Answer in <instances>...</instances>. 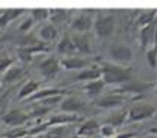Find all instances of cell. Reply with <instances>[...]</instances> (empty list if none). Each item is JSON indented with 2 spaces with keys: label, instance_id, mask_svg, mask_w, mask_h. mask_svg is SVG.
Wrapping results in <instances>:
<instances>
[{
  "label": "cell",
  "instance_id": "cell-1",
  "mask_svg": "<svg viewBox=\"0 0 157 138\" xmlns=\"http://www.w3.org/2000/svg\"><path fill=\"white\" fill-rule=\"evenodd\" d=\"M99 70L102 74V80L106 86H122L132 80L134 71L128 66H118L109 61H101Z\"/></svg>",
  "mask_w": 157,
  "mask_h": 138
},
{
  "label": "cell",
  "instance_id": "cell-2",
  "mask_svg": "<svg viewBox=\"0 0 157 138\" xmlns=\"http://www.w3.org/2000/svg\"><path fill=\"white\" fill-rule=\"evenodd\" d=\"M117 28L115 17L109 13H98L93 19V32L98 38L106 39L112 36Z\"/></svg>",
  "mask_w": 157,
  "mask_h": 138
},
{
  "label": "cell",
  "instance_id": "cell-3",
  "mask_svg": "<svg viewBox=\"0 0 157 138\" xmlns=\"http://www.w3.org/2000/svg\"><path fill=\"white\" fill-rule=\"evenodd\" d=\"M128 112V119L127 122H140L150 119L157 113V108L151 103H134L129 109H127Z\"/></svg>",
  "mask_w": 157,
  "mask_h": 138
},
{
  "label": "cell",
  "instance_id": "cell-4",
  "mask_svg": "<svg viewBox=\"0 0 157 138\" xmlns=\"http://www.w3.org/2000/svg\"><path fill=\"white\" fill-rule=\"evenodd\" d=\"M108 55L112 60L111 63L118 64V66H128L129 63L134 60L132 50L129 48L128 45H124V44H115L112 47H109Z\"/></svg>",
  "mask_w": 157,
  "mask_h": 138
},
{
  "label": "cell",
  "instance_id": "cell-5",
  "mask_svg": "<svg viewBox=\"0 0 157 138\" xmlns=\"http://www.w3.org/2000/svg\"><path fill=\"white\" fill-rule=\"evenodd\" d=\"M156 83L153 82H140V80H131V82L125 83L122 86H118L113 93H118V94H122V96H132V98H137L138 94H141L143 92H146L148 89L154 87Z\"/></svg>",
  "mask_w": 157,
  "mask_h": 138
},
{
  "label": "cell",
  "instance_id": "cell-6",
  "mask_svg": "<svg viewBox=\"0 0 157 138\" xmlns=\"http://www.w3.org/2000/svg\"><path fill=\"white\" fill-rule=\"evenodd\" d=\"M38 71L45 80H54L61 71L60 60L54 55H48L38 63Z\"/></svg>",
  "mask_w": 157,
  "mask_h": 138
},
{
  "label": "cell",
  "instance_id": "cell-7",
  "mask_svg": "<svg viewBox=\"0 0 157 138\" xmlns=\"http://www.w3.org/2000/svg\"><path fill=\"white\" fill-rule=\"evenodd\" d=\"M93 19L95 16L89 12H78L70 19V28L74 33H86L93 31Z\"/></svg>",
  "mask_w": 157,
  "mask_h": 138
},
{
  "label": "cell",
  "instance_id": "cell-8",
  "mask_svg": "<svg viewBox=\"0 0 157 138\" xmlns=\"http://www.w3.org/2000/svg\"><path fill=\"white\" fill-rule=\"evenodd\" d=\"M60 64H61V68L67 70V71H71V70H86L89 67L93 66L92 60L86 58V57H80V55H71V57H63L60 60Z\"/></svg>",
  "mask_w": 157,
  "mask_h": 138
},
{
  "label": "cell",
  "instance_id": "cell-9",
  "mask_svg": "<svg viewBox=\"0 0 157 138\" xmlns=\"http://www.w3.org/2000/svg\"><path fill=\"white\" fill-rule=\"evenodd\" d=\"M60 108L64 113H70V115H76V113H80V112H84L87 105L86 102L82 100L77 96H64L60 103Z\"/></svg>",
  "mask_w": 157,
  "mask_h": 138
},
{
  "label": "cell",
  "instance_id": "cell-10",
  "mask_svg": "<svg viewBox=\"0 0 157 138\" xmlns=\"http://www.w3.org/2000/svg\"><path fill=\"white\" fill-rule=\"evenodd\" d=\"M125 100H127V96H122V94H118L112 92L109 94H102L99 98H96L95 106L101 108V109H115V108H119Z\"/></svg>",
  "mask_w": 157,
  "mask_h": 138
},
{
  "label": "cell",
  "instance_id": "cell-11",
  "mask_svg": "<svg viewBox=\"0 0 157 138\" xmlns=\"http://www.w3.org/2000/svg\"><path fill=\"white\" fill-rule=\"evenodd\" d=\"M28 121H29V115L19 109L9 110V112H7L6 115H3V118H2V122L6 124L7 127H12V128L23 127Z\"/></svg>",
  "mask_w": 157,
  "mask_h": 138
},
{
  "label": "cell",
  "instance_id": "cell-12",
  "mask_svg": "<svg viewBox=\"0 0 157 138\" xmlns=\"http://www.w3.org/2000/svg\"><path fill=\"white\" fill-rule=\"evenodd\" d=\"M140 44L143 50L156 47V21L147 26L140 28Z\"/></svg>",
  "mask_w": 157,
  "mask_h": 138
},
{
  "label": "cell",
  "instance_id": "cell-13",
  "mask_svg": "<svg viewBox=\"0 0 157 138\" xmlns=\"http://www.w3.org/2000/svg\"><path fill=\"white\" fill-rule=\"evenodd\" d=\"M35 35L42 44H50L58 38V28L54 26L51 22H45L42 25H39Z\"/></svg>",
  "mask_w": 157,
  "mask_h": 138
},
{
  "label": "cell",
  "instance_id": "cell-14",
  "mask_svg": "<svg viewBox=\"0 0 157 138\" xmlns=\"http://www.w3.org/2000/svg\"><path fill=\"white\" fill-rule=\"evenodd\" d=\"M71 41L74 44L76 52L84 55L92 54V45H90V41L86 33H73L71 35Z\"/></svg>",
  "mask_w": 157,
  "mask_h": 138
},
{
  "label": "cell",
  "instance_id": "cell-15",
  "mask_svg": "<svg viewBox=\"0 0 157 138\" xmlns=\"http://www.w3.org/2000/svg\"><path fill=\"white\" fill-rule=\"evenodd\" d=\"M67 93L66 89H58V87H44V89H39L36 93H34L28 100L31 102H41V100H45L48 98H52V96H64Z\"/></svg>",
  "mask_w": 157,
  "mask_h": 138
},
{
  "label": "cell",
  "instance_id": "cell-16",
  "mask_svg": "<svg viewBox=\"0 0 157 138\" xmlns=\"http://www.w3.org/2000/svg\"><path fill=\"white\" fill-rule=\"evenodd\" d=\"M101 124L96 119H87L84 121L77 129V137L78 138H90L93 137L96 132H99Z\"/></svg>",
  "mask_w": 157,
  "mask_h": 138
},
{
  "label": "cell",
  "instance_id": "cell-17",
  "mask_svg": "<svg viewBox=\"0 0 157 138\" xmlns=\"http://www.w3.org/2000/svg\"><path fill=\"white\" fill-rule=\"evenodd\" d=\"M56 50L58 54L64 55V57H71V55L76 54V48H74V44L71 41V36L70 35H63L57 42Z\"/></svg>",
  "mask_w": 157,
  "mask_h": 138
},
{
  "label": "cell",
  "instance_id": "cell-18",
  "mask_svg": "<svg viewBox=\"0 0 157 138\" xmlns=\"http://www.w3.org/2000/svg\"><path fill=\"white\" fill-rule=\"evenodd\" d=\"M23 74H25L23 67L17 66V64H13L5 74L2 76V80H0V82L3 83V84H12V83H16L17 80H21V79L23 77Z\"/></svg>",
  "mask_w": 157,
  "mask_h": 138
},
{
  "label": "cell",
  "instance_id": "cell-19",
  "mask_svg": "<svg viewBox=\"0 0 157 138\" xmlns=\"http://www.w3.org/2000/svg\"><path fill=\"white\" fill-rule=\"evenodd\" d=\"M98 79H102V74H101V70L98 66H92L86 70H82L78 71V74L74 77V82H83V83H87V82H93V80H98Z\"/></svg>",
  "mask_w": 157,
  "mask_h": 138
},
{
  "label": "cell",
  "instance_id": "cell-20",
  "mask_svg": "<svg viewBox=\"0 0 157 138\" xmlns=\"http://www.w3.org/2000/svg\"><path fill=\"white\" fill-rule=\"evenodd\" d=\"M106 87V84L103 83L102 79H98V80H93V82H87L84 83L83 86V90L86 92V94L89 96V98H99L103 92V89Z\"/></svg>",
  "mask_w": 157,
  "mask_h": 138
},
{
  "label": "cell",
  "instance_id": "cell-21",
  "mask_svg": "<svg viewBox=\"0 0 157 138\" xmlns=\"http://www.w3.org/2000/svg\"><path fill=\"white\" fill-rule=\"evenodd\" d=\"M25 10L23 9H9V10L0 12V29H5L9 23L16 21L19 16H22Z\"/></svg>",
  "mask_w": 157,
  "mask_h": 138
},
{
  "label": "cell",
  "instance_id": "cell-22",
  "mask_svg": "<svg viewBox=\"0 0 157 138\" xmlns=\"http://www.w3.org/2000/svg\"><path fill=\"white\" fill-rule=\"evenodd\" d=\"M82 119L77 115H70V113H57L51 118L48 122H45L48 127L51 125H68V124H73V122H78Z\"/></svg>",
  "mask_w": 157,
  "mask_h": 138
},
{
  "label": "cell",
  "instance_id": "cell-23",
  "mask_svg": "<svg viewBox=\"0 0 157 138\" xmlns=\"http://www.w3.org/2000/svg\"><path fill=\"white\" fill-rule=\"evenodd\" d=\"M39 89H41V83L39 82H36V80H28L22 87L19 89L17 98H19V99H26L28 100L32 94L38 92Z\"/></svg>",
  "mask_w": 157,
  "mask_h": 138
},
{
  "label": "cell",
  "instance_id": "cell-24",
  "mask_svg": "<svg viewBox=\"0 0 157 138\" xmlns=\"http://www.w3.org/2000/svg\"><path fill=\"white\" fill-rule=\"evenodd\" d=\"M127 119H128V112L124 109V110H118V112L111 113V115L106 118V122H105V124H108V125H112L113 128H117V127L124 125V124L127 122Z\"/></svg>",
  "mask_w": 157,
  "mask_h": 138
},
{
  "label": "cell",
  "instance_id": "cell-25",
  "mask_svg": "<svg viewBox=\"0 0 157 138\" xmlns=\"http://www.w3.org/2000/svg\"><path fill=\"white\" fill-rule=\"evenodd\" d=\"M68 21V13L63 9H52L50 10V21L54 26H60V25H64V23Z\"/></svg>",
  "mask_w": 157,
  "mask_h": 138
},
{
  "label": "cell",
  "instance_id": "cell-26",
  "mask_svg": "<svg viewBox=\"0 0 157 138\" xmlns=\"http://www.w3.org/2000/svg\"><path fill=\"white\" fill-rule=\"evenodd\" d=\"M156 19H157V12L156 10H147V12H143V13L138 15L137 23H138L140 28H143V26H147V25L153 23Z\"/></svg>",
  "mask_w": 157,
  "mask_h": 138
},
{
  "label": "cell",
  "instance_id": "cell-27",
  "mask_svg": "<svg viewBox=\"0 0 157 138\" xmlns=\"http://www.w3.org/2000/svg\"><path fill=\"white\" fill-rule=\"evenodd\" d=\"M29 16L34 19V22H39L42 25V23L50 21V10H48V9H44V7H41V9H34V10H31Z\"/></svg>",
  "mask_w": 157,
  "mask_h": 138
},
{
  "label": "cell",
  "instance_id": "cell-28",
  "mask_svg": "<svg viewBox=\"0 0 157 138\" xmlns=\"http://www.w3.org/2000/svg\"><path fill=\"white\" fill-rule=\"evenodd\" d=\"M5 138H25L28 137V129L25 127H16L9 129L6 134H3Z\"/></svg>",
  "mask_w": 157,
  "mask_h": 138
},
{
  "label": "cell",
  "instance_id": "cell-29",
  "mask_svg": "<svg viewBox=\"0 0 157 138\" xmlns=\"http://www.w3.org/2000/svg\"><path fill=\"white\" fill-rule=\"evenodd\" d=\"M146 60L151 70H157V48L156 47L146 50Z\"/></svg>",
  "mask_w": 157,
  "mask_h": 138
},
{
  "label": "cell",
  "instance_id": "cell-30",
  "mask_svg": "<svg viewBox=\"0 0 157 138\" xmlns=\"http://www.w3.org/2000/svg\"><path fill=\"white\" fill-rule=\"evenodd\" d=\"M13 64H15L13 57H10V55H3V57H0V76H3Z\"/></svg>",
  "mask_w": 157,
  "mask_h": 138
},
{
  "label": "cell",
  "instance_id": "cell-31",
  "mask_svg": "<svg viewBox=\"0 0 157 138\" xmlns=\"http://www.w3.org/2000/svg\"><path fill=\"white\" fill-rule=\"evenodd\" d=\"M99 135L102 138H113L117 135V128H113L112 125H108V124H103L99 128Z\"/></svg>",
  "mask_w": 157,
  "mask_h": 138
},
{
  "label": "cell",
  "instance_id": "cell-32",
  "mask_svg": "<svg viewBox=\"0 0 157 138\" xmlns=\"http://www.w3.org/2000/svg\"><path fill=\"white\" fill-rule=\"evenodd\" d=\"M17 58L21 61H23V63H29V61L32 60V57H34V54L31 52V50L29 48H25V47H17Z\"/></svg>",
  "mask_w": 157,
  "mask_h": 138
},
{
  "label": "cell",
  "instance_id": "cell-33",
  "mask_svg": "<svg viewBox=\"0 0 157 138\" xmlns=\"http://www.w3.org/2000/svg\"><path fill=\"white\" fill-rule=\"evenodd\" d=\"M34 19H32V17L29 16H26L25 17V19H23L22 22L19 23V25H17V29H19V32H22V33H28L29 31H31V29H32V26H34Z\"/></svg>",
  "mask_w": 157,
  "mask_h": 138
},
{
  "label": "cell",
  "instance_id": "cell-34",
  "mask_svg": "<svg viewBox=\"0 0 157 138\" xmlns=\"http://www.w3.org/2000/svg\"><path fill=\"white\" fill-rule=\"evenodd\" d=\"M28 129V137H36V135H44V132L48 129V125L47 124H39V125H34L31 128H26Z\"/></svg>",
  "mask_w": 157,
  "mask_h": 138
},
{
  "label": "cell",
  "instance_id": "cell-35",
  "mask_svg": "<svg viewBox=\"0 0 157 138\" xmlns=\"http://www.w3.org/2000/svg\"><path fill=\"white\" fill-rule=\"evenodd\" d=\"M51 108H48V106H42L39 105L38 108H35V109L31 110V113H28L29 116H39V115H44V113H47L48 110H50Z\"/></svg>",
  "mask_w": 157,
  "mask_h": 138
},
{
  "label": "cell",
  "instance_id": "cell-36",
  "mask_svg": "<svg viewBox=\"0 0 157 138\" xmlns=\"http://www.w3.org/2000/svg\"><path fill=\"white\" fill-rule=\"evenodd\" d=\"M137 134L135 132H122V134H117L113 138H134Z\"/></svg>",
  "mask_w": 157,
  "mask_h": 138
},
{
  "label": "cell",
  "instance_id": "cell-37",
  "mask_svg": "<svg viewBox=\"0 0 157 138\" xmlns=\"http://www.w3.org/2000/svg\"><path fill=\"white\" fill-rule=\"evenodd\" d=\"M148 132L151 134V135H157V127H151L148 129Z\"/></svg>",
  "mask_w": 157,
  "mask_h": 138
},
{
  "label": "cell",
  "instance_id": "cell-38",
  "mask_svg": "<svg viewBox=\"0 0 157 138\" xmlns=\"http://www.w3.org/2000/svg\"><path fill=\"white\" fill-rule=\"evenodd\" d=\"M32 138H48V137L44 134V135H36V137H32Z\"/></svg>",
  "mask_w": 157,
  "mask_h": 138
},
{
  "label": "cell",
  "instance_id": "cell-39",
  "mask_svg": "<svg viewBox=\"0 0 157 138\" xmlns=\"http://www.w3.org/2000/svg\"><path fill=\"white\" fill-rule=\"evenodd\" d=\"M154 89H156V90H154V92H156V94H157V84H154Z\"/></svg>",
  "mask_w": 157,
  "mask_h": 138
},
{
  "label": "cell",
  "instance_id": "cell-40",
  "mask_svg": "<svg viewBox=\"0 0 157 138\" xmlns=\"http://www.w3.org/2000/svg\"><path fill=\"white\" fill-rule=\"evenodd\" d=\"M25 138H28V137H25Z\"/></svg>",
  "mask_w": 157,
  "mask_h": 138
}]
</instances>
